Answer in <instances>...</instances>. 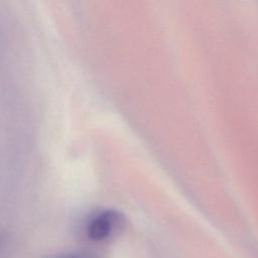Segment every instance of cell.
I'll use <instances>...</instances> for the list:
<instances>
[{
    "mask_svg": "<svg viewBox=\"0 0 258 258\" xmlns=\"http://www.w3.org/2000/svg\"><path fill=\"white\" fill-rule=\"evenodd\" d=\"M122 218L115 211H104L96 215L87 226L88 237L94 241H102L110 237L120 226Z\"/></svg>",
    "mask_w": 258,
    "mask_h": 258,
    "instance_id": "cell-1",
    "label": "cell"
},
{
    "mask_svg": "<svg viewBox=\"0 0 258 258\" xmlns=\"http://www.w3.org/2000/svg\"><path fill=\"white\" fill-rule=\"evenodd\" d=\"M54 258H77L74 256H59V257H54Z\"/></svg>",
    "mask_w": 258,
    "mask_h": 258,
    "instance_id": "cell-2",
    "label": "cell"
}]
</instances>
